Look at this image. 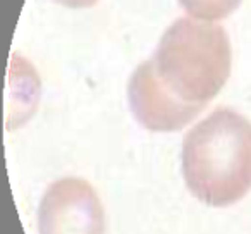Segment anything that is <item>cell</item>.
<instances>
[{
	"label": "cell",
	"instance_id": "obj_1",
	"mask_svg": "<svg viewBox=\"0 0 251 234\" xmlns=\"http://www.w3.org/2000/svg\"><path fill=\"white\" fill-rule=\"evenodd\" d=\"M230 42L212 21L181 18L162 35L151 60L134 69L127 98L150 131H177L217 97L230 74Z\"/></svg>",
	"mask_w": 251,
	"mask_h": 234
},
{
	"label": "cell",
	"instance_id": "obj_2",
	"mask_svg": "<svg viewBox=\"0 0 251 234\" xmlns=\"http://www.w3.org/2000/svg\"><path fill=\"white\" fill-rule=\"evenodd\" d=\"M188 189L212 207L239 202L251 189V123L230 108H217L182 141Z\"/></svg>",
	"mask_w": 251,
	"mask_h": 234
},
{
	"label": "cell",
	"instance_id": "obj_3",
	"mask_svg": "<svg viewBox=\"0 0 251 234\" xmlns=\"http://www.w3.org/2000/svg\"><path fill=\"white\" fill-rule=\"evenodd\" d=\"M40 234H105L100 198L84 179H59L43 195L38 208Z\"/></svg>",
	"mask_w": 251,
	"mask_h": 234
},
{
	"label": "cell",
	"instance_id": "obj_4",
	"mask_svg": "<svg viewBox=\"0 0 251 234\" xmlns=\"http://www.w3.org/2000/svg\"><path fill=\"white\" fill-rule=\"evenodd\" d=\"M191 18L201 21H219L237 9L241 0H179Z\"/></svg>",
	"mask_w": 251,
	"mask_h": 234
},
{
	"label": "cell",
	"instance_id": "obj_5",
	"mask_svg": "<svg viewBox=\"0 0 251 234\" xmlns=\"http://www.w3.org/2000/svg\"><path fill=\"white\" fill-rule=\"evenodd\" d=\"M60 5H66L71 9H81V7H91L93 4H97L98 0H55Z\"/></svg>",
	"mask_w": 251,
	"mask_h": 234
}]
</instances>
